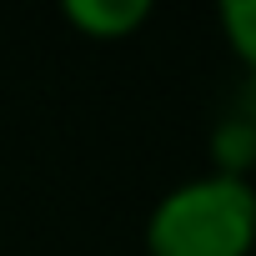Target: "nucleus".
Wrapping results in <instances>:
<instances>
[{
    "instance_id": "f257e3e1",
    "label": "nucleus",
    "mask_w": 256,
    "mask_h": 256,
    "mask_svg": "<svg viewBox=\"0 0 256 256\" xmlns=\"http://www.w3.org/2000/svg\"><path fill=\"white\" fill-rule=\"evenodd\" d=\"M151 256H251L256 186L241 171H206L171 186L146 216Z\"/></svg>"
},
{
    "instance_id": "7ed1b4c3",
    "label": "nucleus",
    "mask_w": 256,
    "mask_h": 256,
    "mask_svg": "<svg viewBox=\"0 0 256 256\" xmlns=\"http://www.w3.org/2000/svg\"><path fill=\"white\" fill-rule=\"evenodd\" d=\"M216 20H221L226 46L241 56V66L256 70V0H221V6H216Z\"/></svg>"
},
{
    "instance_id": "f03ea898",
    "label": "nucleus",
    "mask_w": 256,
    "mask_h": 256,
    "mask_svg": "<svg viewBox=\"0 0 256 256\" xmlns=\"http://www.w3.org/2000/svg\"><path fill=\"white\" fill-rule=\"evenodd\" d=\"M60 16L90 40H126L151 20V0H60Z\"/></svg>"
}]
</instances>
